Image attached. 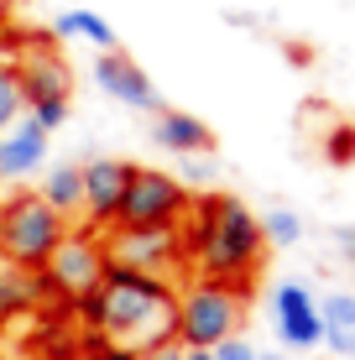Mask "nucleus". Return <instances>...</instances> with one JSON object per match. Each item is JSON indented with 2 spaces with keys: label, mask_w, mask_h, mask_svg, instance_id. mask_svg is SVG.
Instances as JSON below:
<instances>
[{
  "label": "nucleus",
  "mask_w": 355,
  "mask_h": 360,
  "mask_svg": "<svg viewBox=\"0 0 355 360\" xmlns=\"http://www.w3.org/2000/svg\"><path fill=\"white\" fill-rule=\"evenodd\" d=\"M152 141L162 146V152H173V157H209L214 152V131L204 126L199 115L167 110V105L152 115Z\"/></svg>",
  "instance_id": "ddd939ff"
},
{
  "label": "nucleus",
  "mask_w": 355,
  "mask_h": 360,
  "mask_svg": "<svg viewBox=\"0 0 355 360\" xmlns=\"http://www.w3.org/2000/svg\"><path fill=\"white\" fill-rule=\"evenodd\" d=\"M105 271H110V256H105L100 235L94 230H68L63 245H58V251L47 256V266H42V288H47V297H58L63 308H73L84 292H94L105 282Z\"/></svg>",
  "instance_id": "423d86ee"
},
{
  "label": "nucleus",
  "mask_w": 355,
  "mask_h": 360,
  "mask_svg": "<svg viewBox=\"0 0 355 360\" xmlns=\"http://www.w3.org/2000/svg\"><path fill=\"white\" fill-rule=\"evenodd\" d=\"M272 324H277V340L288 350H319L324 345V319H319V297H314L309 282L288 277L272 288Z\"/></svg>",
  "instance_id": "6e6552de"
},
{
  "label": "nucleus",
  "mask_w": 355,
  "mask_h": 360,
  "mask_svg": "<svg viewBox=\"0 0 355 360\" xmlns=\"http://www.w3.org/2000/svg\"><path fill=\"white\" fill-rule=\"evenodd\" d=\"M126 178H131V162H120V157H94V162H84V214H89L94 235H105L115 225Z\"/></svg>",
  "instance_id": "9b49d317"
},
{
  "label": "nucleus",
  "mask_w": 355,
  "mask_h": 360,
  "mask_svg": "<svg viewBox=\"0 0 355 360\" xmlns=\"http://www.w3.org/2000/svg\"><path fill=\"white\" fill-rule=\"evenodd\" d=\"M329 245H335V256H340V262H350V266H355V225L335 230V235H329Z\"/></svg>",
  "instance_id": "b1692460"
},
{
  "label": "nucleus",
  "mask_w": 355,
  "mask_h": 360,
  "mask_svg": "<svg viewBox=\"0 0 355 360\" xmlns=\"http://www.w3.org/2000/svg\"><path fill=\"white\" fill-rule=\"evenodd\" d=\"M68 37L100 47V53H115V47H120L115 27H110L100 11H58V16H53V42H68Z\"/></svg>",
  "instance_id": "f3484780"
},
{
  "label": "nucleus",
  "mask_w": 355,
  "mask_h": 360,
  "mask_svg": "<svg viewBox=\"0 0 355 360\" xmlns=\"http://www.w3.org/2000/svg\"><path fill=\"white\" fill-rule=\"evenodd\" d=\"M319 319H324V345L340 360H355V288H335L319 297Z\"/></svg>",
  "instance_id": "2eb2a0df"
},
{
  "label": "nucleus",
  "mask_w": 355,
  "mask_h": 360,
  "mask_svg": "<svg viewBox=\"0 0 355 360\" xmlns=\"http://www.w3.org/2000/svg\"><path fill=\"white\" fill-rule=\"evenodd\" d=\"M193 193L183 188L173 172L162 167H131L126 193H120L115 225L110 230H178L183 214H188Z\"/></svg>",
  "instance_id": "39448f33"
},
{
  "label": "nucleus",
  "mask_w": 355,
  "mask_h": 360,
  "mask_svg": "<svg viewBox=\"0 0 355 360\" xmlns=\"http://www.w3.org/2000/svg\"><path fill=\"white\" fill-rule=\"evenodd\" d=\"M27 120H32V126H42L47 136H53V131L68 120V99H47V105H32V110H27Z\"/></svg>",
  "instance_id": "aec40b11"
},
{
  "label": "nucleus",
  "mask_w": 355,
  "mask_h": 360,
  "mask_svg": "<svg viewBox=\"0 0 355 360\" xmlns=\"http://www.w3.org/2000/svg\"><path fill=\"white\" fill-rule=\"evenodd\" d=\"M214 360H262V350H256V345L246 340V334H235V340H225V345H214L209 350Z\"/></svg>",
  "instance_id": "5701e85b"
},
{
  "label": "nucleus",
  "mask_w": 355,
  "mask_h": 360,
  "mask_svg": "<svg viewBox=\"0 0 355 360\" xmlns=\"http://www.w3.org/2000/svg\"><path fill=\"white\" fill-rule=\"evenodd\" d=\"M173 178L183 183V188H209V183H214V167L204 162V157H183V167L173 172Z\"/></svg>",
  "instance_id": "4be33fe9"
},
{
  "label": "nucleus",
  "mask_w": 355,
  "mask_h": 360,
  "mask_svg": "<svg viewBox=\"0 0 355 360\" xmlns=\"http://www.w3.org/2000/svg\"><path fill=\"white\" fill-rule=\"evenodd\" d=\"M100 240H105L110 266L141 271V277L173 282V271L188 262V256H183V235L178 230H105Z\"/></svg>",
  "instance_id": "0eeeda50"
},
{
  "label": "nucleus",
  "mask_w": 355,
  "mask_h": 360,
  "mask_svg": "<svg viewBox=\"0 0 355 360\" xmlns=\"http://www.w3.org/2000/svg\"><path fill=\"white\" fill-rule=\"evenodd\" d=\"M256 219H262V240L277 245V251H288V245L303 240V219H298V209H288V204H272L266 214H256Z\"/></svg>",
  "instance_id": "a211bd4d"
},
{
  "label": "nucleus",
  "mask_w": 355,
  "mask_h": 360,
  "mask_svg": "<svg viewBox=\"0 0 355 360\" xmlns=\"http://www.w3.org/2000/svg\"><path fill=\"white\" fill-rule=\"evenodd\" d=\"M21 115H27V94H21L16 58H0V131H11Z\"/></svg>",
  "instance_id": "6ab92c4d"
},
{
  "label": "nucleus",
  "mask_w": 355,
  "mask_h": 360,
  "mask_svg": "<svg viewBox=\"0 0 355 360\" xmlns=\"http://www.w3.org/2000/svg\"><path fill=\"white\" fill-rule=\"evenodd\" d=\"M246 288H230V282H209L193 277L178 288V319H173V340L183 350H214V345L235 340L246 329Z\"/></svg>",
  "instance_id": "7ed1b4c3"
},
{
  "label": "nucleus",
  "mask_w": 355,
  "mask_h": 360,
  "mask_svg": "<svg viewBox=\"0 0 355 360\" xmlns=\"http://www.w3.org/2000/svg\"><path fill=\"white\" fill-rule=\"evenodd\" d=\"M262 360H288V355H277V350H262Z\"/></svg>",
  "instance_id": "cd10ccee"
},
{
  "label": "nucleus",
  "mask_w": 355,
  "mask_h": 360,
  "mask_svg": "<svg viewBox=\"0 0 355 360\" xmlns=\"http://www.w3.org/2000/svg\"><path fill=\"white\" fill-rule=\"evenodd\" d=\"M94 84L126 110H141V115H157V110H162V94H157L152 73H146L131 53H120V47L94 58Z\"/></svg>",
  "instance_id": "9d476101"
},
{
  "label": "nucleus",
  "mask_w": 355,
  "mask_h": 360,
  "mask_svg": "<svg viewBox=\"0 0 355 360\" xmlns=\"http://www.w3.org/2000/svg\"><path fill=\"white\" fill-rule=\"evenodd\" d=\"M173 319H178L173 282L141 277V271H126V266L105 271V329H100V340L120 345L131 355H146V350L173 340Z\"/></svg>",
  "instance_id": "f03ea898"
},
{
  "label": "nucleus",
  "mask_w": 355,
  "mask_h": 360,
  "mask_svg": "<svg viewBox=\"0 0 355 360\" xmlns=\"http://www.w3.org/2000/svg\"><path fill=\"white\" fill-rule=\"evenodd\" d=\"M324 157H329V162H355V126H345V120H340L335 136L324 141Z\"/></svg>",
  "instance_id": "412c9836"
},
{
  "label": "nucleus",
  "mask_w": 355,
  "mask_h": 360,
  "mask_svg": "<svg viewBox=\"0 0 355 360\" xmlns=\"http://www.w3.org/2000/svg\"><path fill=\"white\" fill-rule=\"evenodd\" d=\"M136 360H183V345L167 340V345H157V350H146V355H136Z\"/></svg>",
  "instance_id": "393cba45"
},
{
  "label": "nucleus",
  "mask_w": 355,
  "mask_h": 360,
  "mask_svg": "<svg viewBox=\"0 0 355 360\" xmlns=\"http://www.w3.org/2000/svg\"><path fill=\"white\" fill-rule=\"evenodd\" d=\"M183 256H188L193 277L230 282V288H251V277L262 271L266 240H262V219L240 204L235 193H204L188 204L183 214Z\"/></svg>",
  "instance_id": "f257e3e1"
},
{
  "label": "nucleus",
  "mask_w": 355,
  "mask_h": 360,
  "mask_svg": "<svg viewBox=\"0 0 355 360\" xmlns=\"http://www.w3.org/2000/svg\"><path fill=\"white\" fill-rule=\"evenodd\" d=\"M6 16H11V0H0V27H6Z\"/></svg>",
  "instance_id": "bb28decb"
},
{
  "label": "nucleus",
  "mask_w": 355,
  "mask_h": 360,
  "mask_svg": "<svg viewBox=\"0 0 355 360\" xmlns=\"http://www.w3.org/2000/svg\"><path fill=\"white\" fill-rule=\"evenodd\" d=\"M68 230H73V225H68L63 214H53L37 193H11V198H0V266L42 271L47 256L63 245Z\"/></svg>",
  "instance_id": "20e7f679"
},
{
  "label": "nucleus",
  "mask_w": 355,
  "mask_h": 360,
  "mask_svg": "<svg viewBox=\"0 0 355 360\" xmlns=\"http://www.w3.org/2000/svg\"><path fill=\"white\" fill-rule=\"evenodd\" d=\"M16 73H21V94H27V110L32 105H47V99H68L73 94V68L63 63L53 37H21L16 47Z\"/></svg>",
  "instance_id": "1a4fd4ad"
},
{
  "label": "nucleus",
  "mask_w": 355,
  "mask_h": 360,
  "mask_svg": "<svg viewBox=\"0 0 355 360\" xmlns=\"http://www.w3.org/2000/svg\"><path fill=\"white\" fill-rule=\"evenodd\" d=\"M37 198H42L53 214H84V162H53L42 172V188H37Z\"/></svg>",
  "instance_id": "dca6fc26"
},
{
  "label": "nucleus",
  "mask_w": 355,
  "mask_h": 360,
  "mask_svg": "<svg viewBox=\"0 0 355 360\" xmlns=\"http://www.w3.org/2000/svg\"><path fill=\"white\" fill-rule=\"evenodd\" d=\"M183 360H214L209 350H183Z\"/></svg>",
  "instance_id": "a878e982"
},
{
  "label": "nucleus",
  "mask_w": 355,
  "mask_h": 360,
  "mask_svg": "<svg viewBox=\"0 0 355 360\" xmlns=\"http://www.w3.org/2000/svg\"><path fill=\"white\" fill-rule=\"evenodd\" d=\"M42 167H47V131L21 115L11 131H0V183H27Z\"/></svg>",
  "instance_id": "f8f14e48"
},
{
  "label": "nucleus",
  "mask_w": 355,
  "mask_h": 360,
  "mask_svg": "<svg viewBox=\"0 0 355 360\" xmlns=\"http://www.w3.org/2000/svg\"><path fill=\"white\" fill-rule=\"evenodd\" d=\"M42 303H47L42 271H16V266H0V334L16 324V319L37 314Z\"/></svg>",
  "instance_id": "4468645a"
}]
</instances>
